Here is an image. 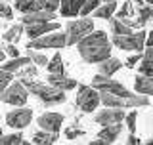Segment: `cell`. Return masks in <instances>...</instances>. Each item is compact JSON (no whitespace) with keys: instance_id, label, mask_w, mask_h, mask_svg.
Wrapping results in <instances>:
<instances>
[{"instance_id":"cell-19","label":"cell","mask_w":153,"mask_h":145,"mask_svg":"<svg viewBox=\"0 0 153 145\" xmlns=\"http://www.w3.org/2000/svg\"><path fill=\"white\" fill-rule=\"evenodd\" d=\"M121 132H123V124H121V122H117V124H107V126H103L102 130H100L98 138L105 139V141H107V145H111V143H115V139L121 136Z\"/></svg>"},{"instance_id":"cell-23","label":"cell","mask_w":153,"mask_h":145,"mask_svg":"<svg viewBox=\"0 0 153 145\" xmlns=\"http://www.w3.org/2000/svg\"><path fill=\"white\" fill-rule=\"evenodd\" d=\"M27 63H33L31 61V57L29 55H25V57H12L10 61H6V63H2V69L4 71H10V72H17L21 67H25Z\"/></svg>"},{"instance_id":"cell-43","label":"cell","mask_w":153,"mask_h":145,"mask_svg":"<svg viewBox=\"0 0 153 145\" xmlns=\"http://www.w3.org/2000/svg\"><path fill=\"white\" fill-rule=\"evenodd\" d=\"M146 44L153 48V31H151V33H149V35H147V36H146Z\"/></svg>"},{"instance_id":"cell-1","label":"cell","mask_w":153,"mask_h":145,"mask_svg":"<svg viewBox=\"0 0 153 145\" xmlns=\"http://www.w3.org/2000/svg\"><path fill=\"white\" fill-rule=\"evenodd\" d=\"M76 50L86 63H100L111 55V42L107 38V33L92 31L76 42Z\"/></svg>"},{"instance_id":"cell-31","label":"cell","mask_w":153,"mask_h":145,"mask_svg":"<svg viewBox=\"0 0 153 145\" xmlns=\"http://www.w3.org/2000/svg\"><path fill=\"white\" fill-rule=\"evenodd\" d=\"M23 143V136L19 134H8V136H0V145H19Z\"/></svg>"},{"instance_id":"cell-26","label":"cell","mask_w":153,"mask_h":145,"mask_svg":"<svg viewBox=\"0 0 153 145\" xmlns=\"http://www.w3.org/2000/svg\"><path fill=\"white\" fill-rule=\"evenodd\" d=\"M111 33L113 35H128V33H132V27H128L119 17H111Z\"/></svg>"},{"instance_id":"cell-29","label":"cell","mask_w":153,"mask_h":145,"mask_svg":"<svg viewBox=\"0 0 153 145\" xmlns=\"http://www.w3.org/2000/svg\"><path fill=\"white\" fill-rule=\"evenodd\" d=\"M27 55L31 57V61L35 65H38V67H46L48 65V57L44 54H40V52L33 50V48H27Z\"/></svg>"},{"instance_id":"cell-33","label":"cell","mask_w":153,"mask_h":145,"mask_svg":"<svg viewBox=\"0 0 153 145\" xmlns=\"http://www.w3.org/2000/svg\"><path fill=\"white\" fill-rule=\"evenodd\" d=\"M80 136H84V130L80 126H76V124H71V126L65 128V138L67 139H76Z\"/></svg>"},{"instance_id":"cell-3","label":"cell","mask_w":153,"mask_h":145,"mask_svg":"<svg viewBox=\"0 0 153 145\" xmlns=\"http://www.w3.org/2000/svg\"><path fill=\"white\" fill-rule=\"evenodd\" d=\"M100 99L105 107H121V109H136V107H146L149 105V95L143 94H132V95H117L109 92H100Z\"/></svg>"},{"instance_id":"cell-7","label":"cell","mask_w":153,"mask_h":145,"mask_svg":"<svg viewBox=\"0 0 153 145\" xmlns=\"http://www.w3.org/2000/svg\"><path fill=\"white\" fill-rule=\"evenodd\" d=\"M92 31H94V21L86 16H82L80 19H75V21H69V25H67V46L76 44L80 38L90 35Z\"/></svg>"},{"instance_id":"cell-35","label":"cell","mask_w":153,"mask_h":145,"mask_svg":"<svg viewBox=\"0 0 153 145\" xmlns=\"http://www.w3.org/2000/svg\"><path fill=\"white\" fill-rule=\"evenodd\" d=\"M12 78H13V72L0 69V92H4V90L8 88L10 82H12Z\"/></svg>"},{"instance_id":"cell-4","label":"cell","mask_w":153,"mask_h":145,"mask_svg":"<svg viewBox=\"0 0 153 145\" xmlns=\"http://www.w3.org/2000/svg\"><path fill=\"white\" fill-rule=\"evenodd\" d=\"M146 33L143 31H138V33H128V35H113L111 42L119 50H124V52H142L143 46H146Z\"/></svg>"},{"instance_id":"cell-38","label":"cell","mask_w":153,"mask_h":145,"mask_svg":"<svg viewBox=\"0 0 153 145\" xmlns=\"http://www.w3.org/2000/svg\"><path fill=\"white\" fill-rule=\"evenodd\" d=\"M40 2L42 10H50V12H56L59 8V0H38Z\"/></svg>"},{"instance_id":"cell-42","label":"cell","mask_w":153,"mask_h":145,"mask_svg":"<svg viewBox=\"0 0 153 145\" xmlns=\"http://www.w3.org/2000/svg\"><path fill=\"white\" fill-rule=\"evenodd\" d=\"M90 145H107V141L102 138H98V139H94V141H90Z\"/></svg>"},{"instance_id":"cell-46","label":"cell","mask_w":153,"mask_h":145,"mask_svg":"<svg viewBox=\"0 0 153 145\" xmlns=\"http://www.w3.org/2000/svg\"><path fill=\"white\" fill-rule=\"evenodd\" d=\"M147 145H153V138H151V139H147Z\"/></svg>"},{"instance_id":"cell-13","label":"cell","mask_w":153,"mask_h":145,"mask_svg":"<svg viewBox=\"0 0 153 145\" xmlns=\"http://www.w3.org/2000/svg\"><path fill=\"white\" fill-rule=\"evenodd\" d=\"M36 124L40 126V130H48V132H59L61 124H63V115L59 113H42L38 117Z\"/></svg>"},{"instance_id":"cell-40","label":"cell","mask_w":153,"mask_h":145,"mask_svg":"<svg viewBox=\"0 0 153 145\" xmlns=\"http://www.w3.org/2000/svg\"><path fill=\"white\" fill-rule=\"evenodd\" d=\"M6 54H8L10 57H17V55H19V48L13 46V44H10V46H6Z\"/></svg>"},{"instance_id":"cell-30","label":"cell","mask_w":153,"mask_h":145,"mask_svg":"<svg viewBox=\"0 0 153 145\" xmlns=\"http://www.w3.org/2000/svg\"><path fill=\"white\" fill-rule=\"evenodd\" d=\"M38 65H35V63H27L25 67H21V69L17 71V75H19V78H29V76H35L38 75V69H36Z\"/></svg>"},{"instance_id":"cell-9","label":"cell","mask_w":153,"mask_h":145,"mask_svg":"<svg viewBox=\"0 0 153 145\" xmlns=\"http://www.w3.org/2000/svg\"><path fill=\"white\" fill-rule=\"evenodd\" d=\"M92 86L98 92H109V94H117V95H132V92H128L124 84L105 75H96L92 78Z\"/></svg>"},{"instance_id":"cell-22","label":"cell","mask_w":153,"mask_h":145,"mask_svg":"<svg viewBox=\"0 0 153 145\" xmlns=\"http://www.w3.org/2000/svg\"><path fill=\"white\" fill-rule=\"evenodd\" d=\"M115 10H117V0H107V2H103L102 6L96 8V17L100 19H111Z\"/></svg>"},{"instance_id":"cell-45","label":"cell","mask_w":153,"mask_h":145,"mask_svg":"<svg viewBox=\"0 0 153 145\" xmlns=\"http://www.w3.org/2000/svg\"><path fill=\"white\" fill-rule=\"evenodd\" d=\"M2 61H4V52L0 50V63H2Z\"/></svg>"},{"instance_id":"cell-47","label":"cell","mask_w":153,"mask_h":145,"mask_svg":"<svg viewBox=\"0 0 153 145\" xmlns=\"http://www.w3.org/2000/svg\"><path fill=\"white\" fill-rule=\"evenodd\" d=\"M146 2H147V4H151V6H153V0H146Z\"/></svg>"},{"instance_id":"cell-37","label":"cell","mask_w":153,"mask_h":145,"mask_svg":"<svg viewBox=\"0 0 153 145\" xmlns=\"http://www.w3.org/2000/svg\"><path fill=\"white\" fill-rule=\"evenodd\" d=\"M0 17H4V19H6V21H10V19L13 17V10L10 8L8 4L4 2V0H2V2H0Z\"/></svg>"},{"instance_id":"cell-16","label":"cell","mask_w":153,"mask_h":145,"mask_svg":"<svg viewBox=\"0 0 153 145\" xmlns=\"http://www.w3.org/2000/svg\"><path fill=\"white\" fill-rule=\"evenodd\" d=\"M21 21H23V25L36 23V21H56V16L50 10H36V12H31V13H23Z\"/></svg>"},{"instance_id":"cell-25","label":"cell","mask_w":153,"mask_h":145,"mask_svg":"<svg viewBox=\"0 0 153 145\" xmlns=\"http://www.w3.org/2000/svg\"><path fill=\"white\" fill-rule=\"evenodd\" d=\"M21 33H25V25H21V23L12 25L6 33H4V40H6V42H16V40H19Z\"/></svg>"},{"instance_id":"cell-11","label":"cell","mask_w":153,"mask_h":145,"mask_svg":"<svg viewBox=\"0 0 153 145\" xmlns=\"http://www.w3.org/2000/svg\"><path fill=\"white\" fill-rule=\"evenodd\" d=\"M59 31V23L57 21H36V23H27L25 25V33L29 38H38L46 33H54Z\"/></svg>"},{"instance_id":"cell-10","label":"cell","mask_w":153,"mask_h":145,"mask_svg":"<svg viewBox=\"0 0 153 145\" xmlns=\"http://www.w3.org/2000/svg\"><path fill=\"white\" fill-rule=\"evenodd\" d=\"M31 120H33V111L21 105L19 109H13L6 115V126L13 130H23L31 124Z\"/></svg>"},{"instance_id":"cell-32","label":"cell","mask_w":153,"mask_h":145,"mask_svg":"<svg viewBox=\"0 0 153 145\" xmlns=\"http://www.w3.org/2000/svg\"><path fill=\"white\" fill-rule=\"evenodd\" d=\"M102 4H103V0H86L84 6L80 8V16H88V13L96 12V8L102 6Z\"/></svg>"},{"instance_id":"cell-14","label":"cell","mask_w":153,"mask_h":145,"mask_svg":"<svg viewBox=\"0 0 153 145\" xmlns=\"http://www.w3.org/2000/svg\"><path fill=\"white\" fill-rule=\"evenodd\" d=\"M48 82L52 86H56V88L63 90V92L76 88V80L67 76V72H48Z\"/></svg>"},{"instance_id":"cell-24","label":"cell","mask_w":153,"mask_h":145,"mask_svg":"<svg viewBox=\"0 0 153 145\" xmlns=\"http://www.w3.org/2000/svg\"><path fill=\"white\" fill-rule=\"evenodd\" d=\"M16 10L21 13H31V12H36V10H42V6L38 0H17Z\"/></svg>"},{"instance_id":"cell-41","label":"cell","mask_w":153,"mask_h":145,"mask_svg":"<svg viewBox=\"0 0 153 145\" xmlns=\"http://www.w3.org/2000/svg\"><path fill=\"white\" fill-rule=\"evenodd\" d=\"M126 143H128V145H140L142 141H140L136 136H134V134H130V136H128V139H126Z\"/></svg>"},{"instance_id":"cell-39","label":"cell","mask_w":153,"mask_h":145,"mask_svg":"<svg viewBox=\"0 0 153 145\" xmlns=\"http://www.w3.org/2000/svg\"><path fill=\"white\" fill-rule=\"evenodd\" d=\"M140 59H142L140 52H136L134 55H130V57H128V59H126V63H124V65H126L128 69H132V67H136V63H140Z\"/></svg>"},{"instance_id":"cell-44","label":"cell","mask_w":153,"mask_h":145,"mask_svg":"<svg viewBox=\"0 0 153 145\" xmlns=\"http://www.w3.org/2000/svg\"><path fill=\"white\" fill-rule=\"evenodd\" d=\"M134 2H136V4H138V6H142V4H143V2H146V0H134Z\"/></svg>"},{"instance_id":"cell-2","label":"cell","mask_w":153,"mask_h":145,"mask_svg":"<svg viewBox=\"0 0 153 145\" xmlns=\"http://www.w3.org/2000/svg\"><path fill=\"white\" fill-rule=\"evenodd\" d=\"M23 84L27 86L29 94H33L35 98H38L44 105H59L65 101V92L52 86L50 82L48 84H42V82H35L31 78H23Z\"/></svg>"},{"instance_id":"cell-28","label":"cell","mask_w":153,"mask_h":145,"mask_svg":"<svg viewBox=\"0 0 153 145\" xmlns=\"http://www.w3.org/2000/svg\"><path fill=\"white\" fill-rule=\"evenodd\" d=\"M151 19H153V6L151 4L140 6V10H138V21H140V25L143 27L147 21H151Z\"/></svg>"},{"instance_id":"cell-8","label":"cell","mask_w":153,"mask_h":145,"mask_svg":"<svg viewBox=\"0 0 153 145\" xmlns=\"http://www.w3.org/2000/svg\"><path fill=\"white\" fill-rule=\"evenodd\" d=\"M65 46H67V33H57V31L46 33L38 38H31V42L27 44V48H33V50H46V48L59 50Z\"/></svg>"},{"instance_id":"cell-36","label":"cell","mask_w":153,"mask_h":145,"mask_svg":"<svg viewBox=\"0 0 153 145\" xmlns=\"http://www.w3.org/2000/svg\"><path fill=\"white\" fill-rule=\"evenodd\" d=\"M136 118H138V113H136V111H132V113H128L126 117H124V120H126V128L130 130V134L136 132Z\"/></svg>"},{"instance_id":"cell-27","label":"cell","mask_w":153,"mask_h":145,"mask_svg":"<svg viewBox=\"0 0 153 145\" xmlns=\"http://www.w3.org/2000/svg\"><path fill=\"white\" fill-rule=\"evenodd\" d=\"M46 69H48V72H65V67H63V59H61V55L56 54L52 59H48Z\"/></svg>"},{"instance_id":"cell-15","label":"cell","mask_w":153,"mask_h":145,"mask_svg":"<svg viewBox=\"0 0 153 145\" xmlns=\"http://www.w3.org/2000/svg\"><path fill=\"white\" fill-rule=\"evenodd\" d=\"M86 0H59V12L63 17H76Z\"/></svg>"},{"instance_id":"cell-34","label":"cell","mask_w":153,"mask_h":145,"mask_svg":"<svg viewBox=\"0 0 153 145\" xmlns=\"http://www.w3.org/2000/svg\"><path fill=\"white\" fill-rule=\"evenodd\" d=\"M117 17L119 19H128V17H134V8H132V2H124L123 8L117 12Z\"/></svg>"},{"instance_id":"cell-20","label":"cell","mask_w":153,"mask_h":145,"mask_svg":"<svg viewBox=\"0 0 153 145\" xmlns=\"http://www.w3.org/2000/svg\"><path fill=\"white\" fill-rule=\"evenodd\" d=\"M57 132H48V130H40V132L33 134V143L36 145H52L57 141Z\"/></svg>"},{"instance_id":"cell-17","label":"cell","mask_w":153,"mask_h":145,"mask_svg":"<svg viewBox=\"0 0 153 145\" xmlns=\"http://www.w3.org/2000/svg\"><path fill=\"white\" fill-rule=\"evenodd\" d=\"M134 90L143 95H153V76H147V75L140 72L134 78Z\"/></svg>"},{"instance_id":"cell-6","label":"cell","mask_w":153,"mask_h":145,"mask_svg":"<svg viewBox=\"0 0 153 145\" xmlns=\"http://www.w3.org/2000/svg\"><path fill=\"white\" fill-rule=\"evenodd\" d=\"M100 103H102L100 92L94 86H84V84L79 86V90H76V107L82 113H92Z\"/></svg>"},{"instance_id":"cell-21","label":"cell","mask_w":153,"mask_h":145,"mask_svg":"<svg viewBox=\"0 0 153 145\" xmlns=\"http://www.w3.org/2000/svg\"><path fill=\"white\" fill-rule=\"evenodd\" d=\"M140 72L147 76H153V48L147 46V50L143 52L142 59H140Z\"/></svg>"},{"instance_id":"cell-5","label":"cell","mask_w":153,"mask_h":145,"mask_svg":"<svg viewBox=\"0 0 153 145\" xmlns=\"http://www.w3.org/2000/svg\"><path fill=\"white\" fill-rule=\"evenodd\" d=\"M29 99V90L27 86L23 84V80L19 82H10V86L4 92H0V101L8 105H16V107H21L25 105Z\"/></svg>"},{"instance_id":"cell-18","label":"cell","mask_w":153,"mask_h":145,"mask_svg":"<svg viewBox=\"0 0 153 145\" xmlns=\"http://www.w3.org/2000/svg\"><path fill=\"white\" fill-rule=\"evenodd\" d=\"M121 67H123V61L117 59V57H111V55H109L107 59H103V61H100V63H98L100 75H105V76H113L115 72L121 69Z\"/></svg>"},{"instance_id":"cell-12","label":"cell","mask_w":153,"mask_h":145,"mask_svg":"<svg viewBox=\"0 0 153 145\" xmlns=\"http://www.w3.org/2000/svg\"><path fill=\"white\" fill-rule=\"evenodd\" d=\"M126 115L121 111V107H107L102 109L100 113H96V124H102V126H107V124H117L123 122Z\"/></svg>"}]
</instances>
